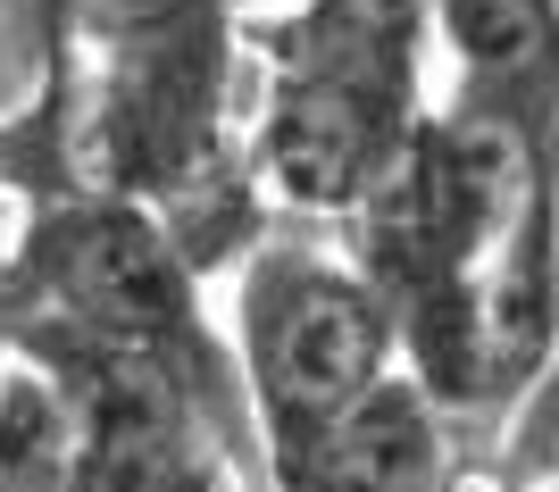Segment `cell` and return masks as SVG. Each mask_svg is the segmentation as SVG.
<instances>
[{"label":"cell","instance_id":"1","mask_svg":"<svg viewBox=\"0 0 559 492\" xmlns=\"http://www.w3.org/2000/svg\"><path fill=\"white\" fill-rule=\"evenodd\" d=\"M234 359L251 384V418L267 443L276 492L301 476V459L334 425L401 375V317L368 267H343L326 251H259L234 292Z\"/></svg>","mask_w":559,"mask_h":492},{"label":"cell","instance_id":"2","mask_svg":"<svg viewBox=\"0 0 559 492\" xmlns=\"http://www.w3.org/2000/svg\"><path fill=\"white\" fill-rule=\"evenodd\" d=\"M34 301H43L50 334H75V343H109V351H142L167 359L192 343L185 317V276L167 242L126 209H68L34 235Z\"/></svg>","mask_w":559,"mask_h":492},{"label":"cell","instance_id":"3","mask_svg":"<svg viewBox=\"0 0 559 492\" xmlns=\"http://www.w3.org/2000/svg\"><path fill=\"white\" fill-rule=\"evenodd\" d=\"M25 359H43L84 409V468L75 492H217L210 459L192 443L185 375L167 359L109 351V343H75L50 334Z\"/></svg>","mask_w":559,"mask_h":492},{"label":"cell","instance_id":"4","mask_svg":"<svg viewBox=\"0 0 559 492\" xmlns=\"http://www.w3.org/2000/svg\"><path fill=\"white\" fill-rule=\"evenodd\" d=\"M418 118H426L418 100L376 93L359 75L284 68L276 100L259 118V167L284 192V209H309V217L368 209V192L384 184V167Z\"/></svg>","mask_w":559,"mask_h":492},{"label":"cell","instance_id":"5","mask_svg":"<svg viewBox=\"0 0 559 492\" xmlns=\"http://www.w3.org/2000/svg\"><path fill=\"white\" fill-rule=\"evenodd\" d=\"M451 100L510 118L543 151L559 142V0H435Z\"/></svg>","mask_w":559,"mask_h":492},{"label":"cell","instance_id":"6","mask_svg":"<svg viewBox=\"0 0 559 492\" xmlns=\"http://www.w3.org/2000/svg\"><path fill=\"white\" fill-rule=\"evenodd\" d=\"M284 492H443V400L401 368L309 451Z\"/></svg>","mask_w":559,"mask_h":492},{"label":"cell","instance_id":"7","mask_svg":"<svg viewBox=\"0 0 559 492\" xmlns=\"http://www.w3.org/2000/svg\"><path fill=\"white\" fill-rule=\"evenodd\" d=\"M435 43V0H309L301 25L284 34V68L359 75L376 93L418 100V68Z\"/></svg>","mask_w":559,"mask_h":492},{"label":"cell","instance_id":"8","mask_svg":"<svg viewBox=\"0 0 559 492\" xmlns=\"http://www.w3.org/2000/svg\"><path fill=\"white\" fill-rule=\"evenodd\" d=\"M84 409L43 359H0V492H75Z\"/></svg>","mask_w":559,"mask_h":492}]
</instances>
